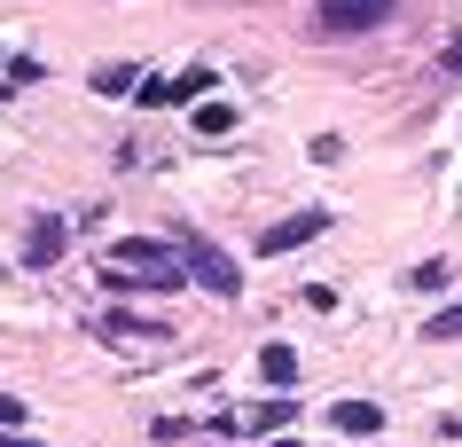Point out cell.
Wrapping results in <instances>:
<instances>
[{
    "label": "cell",
    "instance_id": "9c48e42d",
    "mask_svg": "<svg viewBox=\"0 0 462 447\" xmlns=\"http://www.w3.org/2000/svg\"><path fill=\"white\" fill-rule=\"evenodd\" d=\"M259 377H267L274 393H291V385H298V353H291V338H267V346H259Z\"/></svg>",
    "mask_w": 462,
    "mask_h": 447
},
{
    "label": "cell",
    "instance_id": "7a4b0ae2",
    "mask_svg": "<svg viewBox=\"0 0 462 447\" xmlns=\"http://www.w3.org/2000/svg\"><path fill=\"white\" fill-rule=\"evenodd\" d=\"M172 244H180V259H189V283H204L212 298H244V267H236L212 236H172Z\"/></svg>",
    "mask_w": 462,
    "mask_h": 447
},
{
    "label": "cell",
    "instance_id": "44dd1931",
    "mask_svg": "<svg viewBox=\"0 0 462 447\" xmlns=\"http://www.w3.org/2000/svg\"><path fill=\"white\" fill-rule=\"evenodd\" d=\"M0 63H8V48H0Z\"/></svg>",
    "mask_w": 462,
    "mask_h": 447
},
{
    "label": "cell",
    "instance_id": "9a60e30c",
    "mask_svg": "<svg viewBox=\"0 0 462 447\" xmlns=\"http://www.w3.org/2000/svg\"><path fill=\"white\" fill-rule=\"evenodd\" d=\"M189 432H196L189 416H157V424H149V440H157V447H180V440H189Z\"/></svg>",
    "mask_w": 462,
    "mask_h": 447
},
{
    "label": "cell",
    "instance_id": "ba28073f",
    "mask_svg": "<svg viewBox=\"0 0 462 447\" xmlns=\"http://www.w3.org/2000/svg\"><path fill=\"white\" fill-rule=\"evenodd\" d=\"M329 424H337L345 440H376V432H384V408H376V400H337Z\"/></svg>",
    "mask_w": 462,
    "mask_h": 447
},
{
    "label": "cell",
    "instance_id": "7c38bea8",
    "mask_svg": "<svg viewBox=\"0 0 462 447\" xmlns=\"http://www.w3.org/2000/svg\"><path fill=\"white\" fill-rule=\"evenodd\" d=\"M447 283H455V259H423V267L408 275V291H415V298H431V291H447Z\"/></svg>",
    "mask_w": 462,
    "mask_h": 447
},
{
    "label": "cell",
    "instance_id": "d6986e66",
    "mask_svg": "<svg viewBox=\"0 0 462 447\" xmlns=\"http://www.w3.org/2000/svg\"><path fill=\"white\" fill-rule=\"evenodd\" d=\"M251 447H298V440H291V432H282V440H251Z\"/></svg>",
    "mask_w": 462,
    "mask_h": 447
},
{
    "label": "cell",
    "instance_id": "277c9868",
    "mask_svg": "<svg viewBox=\"0 0 462 447\" xmlns=\"http://www.w3.org/2000/svg\"><path fill=\"white\" fill-rule=\"evenodd\" d=\"M314 8H321L329 32H376V24H392L400 0H314Z\"/></svg>",
    "mask_w": 462,
    "mask_h": 447
},
{
    "label": "cell",
    "instance_id": "2e32d148",
    "mask_svg": "<svg viewBox=\"0 0 462 447\" xmlns=\"http://www.w3.org/2000/svg\"><path fill=\"white\" fill-rule=\"evenodd\" d=\"M439 71H462V24L447 32V48H439Z\"/></svg>",
    "mask_w": 462,
    "mask_h": 447
},
{
    "label": "cell",
    "instance_id": "8fae6325",
    "mask_svg": "<svg viewBox=\"0 0 462 447\" xmlns=\"http://www.w3.org/2000/svg\"><path fill=\"white\" fill-rule=\"evenodd\" d=\"M196 134H236V102L204 95V102H196Z\"/></svg>",
    "mask_w": 462,
    "mask_h": 447
},
{
    "label": "cell",
    "instance_id": "ffe728a7",
    "mask_svg": "<svg viewBox=\"0 0 462 447\" xmlns=\"http://www.w3.org/2000/svg\"><path fill=\"white\" fill-rule=\"evenodd\" d=\"M8 87H16V79H0V102H8Z\"/></svg>",
    "mask_w": 462,
    "mask_h": 447
},
{
    "label": "cell",
    "instance_id": "5b68a950",
    "mask_svg": "<svg viewBox=\"0 0 462 447\" xmlns=\"http://www.w3.org/2000/svg\"><path fill=\"white\" fill-rule=\"evenodd\" d=\"M298 424V400H259V408H251V416H236V440H282V432H291Z\"/></svg>",
    "mask_w": 462,
    "mask_h": 447
},
{
    "label": "cell",
    "instance_id": "5bb4252c",
    "mask_svg": "<svg viewBox=\"0 0 462 447\" xmlns=\"http://www.w3.org/2000/svg\"><path fill=\"white\" fill-rule=\"evenodd\" d=\"M24 424H32V408H24V400H16V393H0V440H16Z\"/></svg>",
    "mask_w": 462,
    "mask_h": 447
},
{
    "label": "cell",
    "instance_id": "6da1fadb",
    "mask_svg": "<svg viewBox=\"0 0 462 447\" xmlns=\"http://www.w3.org/2000/svg\"><path fill=\"white\" fill-rule=\"evenodd\" d=\"M95 283H102V298H180L189 259H180L172 236H110Z\"/></svg>",
    "mask_w": 462,
    "mask_h": 447
},
{
    "label": "cell",
    "instance_id": "30bf717a",
    "mask_svg": "<svg viewBox=\"0 0 462 447\" xmlns=\"http://www.w3.org/2000/svg\"><path fill=\"white\" fill-rule=\"evenodd\" d=\"M95 95H142V71L134 63H95Z\"/></svg>",
    "mask_w": 462,
    "mask_h": 447
},
{
    "label": "cell",
    "instance_id": "52a82bcc",
    "mask_svg": "<svg viewBox=\"0 0 462 447\" xmlns=\"http://www.w3.org/2000/svg\"><path fill=\"white\" fill-rule=\"evenodd\" d=\"M63 244H71V228L48 212V220L24 228V244H16V251H24V267H55V259H63Z\"/></svg>",
    "mask_w": 462,
    "mask_h": 447
},
{
    "label": "cell",
    "instance_id": "4fadbf2b",
    "mask_svg": "<svg viewBox=\"0 0 462 447\" xmlns=\"http://www.w3.org/2000/svg\"><path fill=\"white\" fill-rule=\"evenodd\" d=\"M455 338H462V298H455V306H439L431 322H423V346H455Z\"/></svg>",
    "mask_w": 462,
    "mask_h": 447
},
{
    "label": "cell",
    "instance_id": "3957f363",
    "mask_svg": "<svg viewBox=\"0 0 462 447\" xmlns=\"http://www.w3.org/2000/svg\"><path fill=\"white\" fill-rule=\"evenodd\" d=\"M329 220H337L329 204H298L291 220H274L267 236H259V259H291V251H306L314 236H329Z\"/></svg>",
    "mask_w": 462,
    "mask_h": 447
},
{
    "label": "cell",
    "instance_id": "ac0fdd59",
    "mask_svg": "<svg viewBox=\"0 0 462 447\" xmlns=\"http://www.w3.org/2000/svg\"><path fill=\"white\" fill-rule=\"evenodd\" d=\"M0 447H48V440H24V432H16V440H0Z\"/></svg>",
    "mask_w": 462,
    "mask_h": 447
},
{
    "label": "cell",
    "instance_id": "8992f818",
    "mask_svg": "<svg viewBox=\"0 0 462 447\" xmlns=\"http://www.w3.org/2000/svg\"><path fill=\"white\" fill-rule=\"evenodd\" d=\"M102 338H118V346H165L172 322H157V314H102Z\"/></svg>",
    "mask_w": 462,
    "mask_h": 447
},
{
    "label": "cell",
    "instance_id": "e0dca14e",
    "mask_svg": "<svg viewBox=\"0 0 462 447\" xmlns=\"http://www.w3.org/2000/svg\"><path fill=\"white\" fill-rule=\"evenodd\" d=\"M439 432H447V440H462V416H447V424H439Z\"/></svg>",
    "mask_w": 462,
    "mask_h": 447
}]
</instances>
